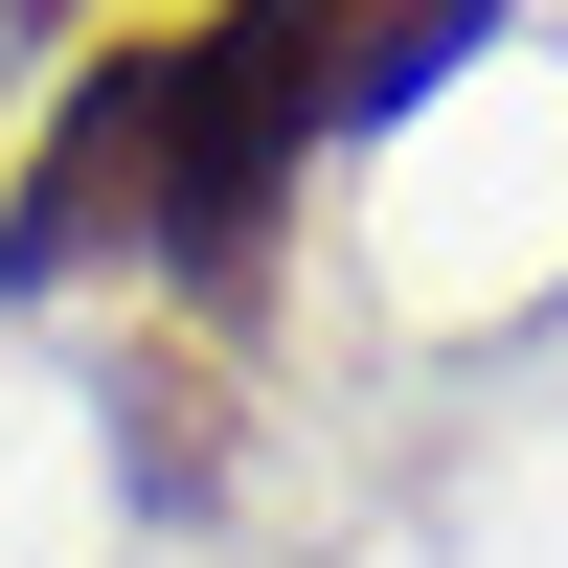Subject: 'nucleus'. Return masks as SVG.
<instances>
[{
  "label": "nucleus",
  "mask_w": 568,
  "mask_h": 568,
  "mask_svg": "<svg viewBox=\"0 0 568 568\" xmlns=\"http://www.w3.org/2000/svg\"><path fill=\"white\" fill-rule=\"evenodd\" d=\"M318 136H364V0H205V23H114L23 136V273H160V296H251L273 205Z\"/></svg>",
  "instance_id": "1"
}]
</instances>
